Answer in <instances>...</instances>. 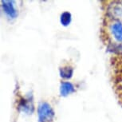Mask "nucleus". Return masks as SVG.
Listing matches in <instances>:
<instances>
[{"instance_id":"nucleus-9","label":"nucleus","mask_w":122,"mask_h":122,"mask_svg":"<svg viewBox=\"0 0 122 122\" xmlns=\"http://www.w3.org/2000/svg\"><path fill=\"white\" fill-rule=\"evenodd\" d=\"M108 50L110 52L115 53V54H122V43L110 45L109 48H108Z\"/></svg>"},{"instance_id":"nucleus-7","label":"nucleus","mask_w":122,"mask_h":122,"mask_svg":"<svg viewBox=\"0 0 122 122\" xmlns=\"http://www.w3.org/2000/svg\"><path fill=\"white\" fill-rule=\"evenodd\" d=\"M60 77L63 79H70L73 75V69L70 66H65L59 69Z\"/></svg>"},{"instance_id":"nucleus-5","label":"nucleus","mask_w":122,"mask_h":122,"mask_svg":"<svg viewBox=\"0 0 122 122\" xmlns=\"http://www.w3.org/2000/svg\"><path fill=\"white\" fill-rule=\"evenodd\" d=\"M111 33L117 42L122 43V23L120 21H114L110 26Z\"/></svg>"},{"instance_id":"nucleus-4","label":"nucleus","mask_w":122,"mask_h":122,"mask_svg":"<svg viewBox=\"0 0 122 122\" xmlns=\"http://www.w3.org/2000/svg\"><path fill=\"white\" fill-rule=\"evenodd\" d=\"M107 13L115 21H122V3L121 2H112L108 6Z\"/></svg>"},{"instance_id":"nucleus-3","label":"nucleus","mask_w":122,"mask_h":122,"mask_svg":"<svg viewBox=\"0 0 122 122\" xmlns=\"http://www.w3.org/2000/svg\"><path fill=\"white\" fill-rule=\"evenodd\" d=\"M18 109L26 114H32L34 110L32 95L27 96L26 97H22L20 98L18 102Z\"/></svg>"},{"instance_id":"nucleus-8","label":"nucleus","mask_w":122,"mask_h":122,"mask_svg":"<svg viewBox=\"0 0 122 122\" xmlns=\"http://www.w3.org/2000/svg\"><path fill=\"white\" fill-rule=\"evenodd\" d=\"M72 22V15L69 11H64L60 15V22L63 26H68Z\"/></svg>"},{"instance_id":"nucleus-1","label":"nucleus","mask_w":122,"mask_h":122,"mask_svg":"<svg viewBox=\"0 0 122 122\" xmlns=\"http://www.w3.org/2000/svg\"><path fill=\"white\" fill-rule=\"evenodd\" d=\"M55 117L54 109L46 101L39 103L38 107V122H53Z\"/></svg>"},{"instance_id":"nucleus-2","label":"nucleus","mask_w":122,"mask_h":122,"mask_svg":"<svg viewBox=\"0 0 122 122\" xmlns=\"http://www.w3.org/2000/svg\"><path fill=\"white\" fill-rule=\"evenodd\" d=\"M1 6L3 13L9 19H15L18 16V11L13 0H2Z\"/></svg>"},{"instance_id":"nucleus-6","label":"nucleus","mask_w":122,"mask_h":122,"mask_svg":"<svg viewBox=\"0 0 122 122\" xmlns=\"http://www.w3.org/2000/svg\"><path fill=\"white\" fill-rule=\"evenodd\" d=\"M60 95L61 97H67L75 92L74 86L70 81H62L60 85Z\"/></svg>"}]
</instances>
